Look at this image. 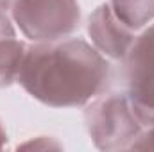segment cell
<instances>
[{"label": "cell", "mask_w": 154, "mask_h": 152, "mask_svg": "<svg viewBox=\"0 0 154 152\" xmlns=\"http://www.w3.org/2000/svg\"><path fill=\"white\" fill-rule=\"evenodd\" d=\"M14 4V0H0V11H5V9H11Z\"/></svg>", "instance_id": "7c38bea8"}, {"label": "cell", "mask_w": 154, "mask_h": 152, "mask_svg": "<svg viewBox=\"0 0 154 152\" xmlns=\"http://www.w3.org/2000/svg\"><path fill=\"white\" fill-rule=\"evenodd\" d=\"M84 123L93 145L106 152L129 150L145 129L125 91L95 97L84 109Z\"/></svg>", "instance_id": "7a4b0ae2"}, {"label": "cell", "mask_w": 154, "mask_h": 152, "mask_svg": "<svg viewBox=\"0 0 154 152\" xmlns=\"http://www.w3.org/2000/svg\"><path fill=\"white\" fill-rule=\"evenodd\" d=\"M18 149H43V150H47V149H61V143H57L54 138H47V136H39L36 140H31V141H27V143H23V145H18Z\"/></svg>", "instance_id": "9c48e42d"}, {"label": "cell", "mask_w": 154, "mask_h": 152, "mask_svg": "<svg viewBox=\"0 0 154 152\" xmlns=\"http://www.w3.org/2000/svg\"><path fill=\"white\" fill-rule=\"evenodd\" d=\"M115 14L133 31H142L154 22V0H109Z\"/></svg>", "instance_id": "52a82bcc"}, {"label": "cell", "mask_w": 154, "mask_h": 152, "mask_svg": "<svg viewBox=\"0 0 154 152\" xmlns=\"http://www.w3.org/2000/svg\"><path fill=\"white\" fill-rule=\"evenodd\" d=\"M22 88L50 108H79L109 84V63L81 38H63L27 47L18 75Z\"/></svg>", "instance_id": "6da1fadb"}, {"label": "cell", "mask_w": 154, "mask_h": 152, "mask_svg": "<svg viewBox=\"0 0 154 152\" xmlns=\"http://www.w3.org/2000/svg\"><path fill=\"white\" fill-rule=\"evenodd\" d=\"M88 34L93 47L106 57L124 59L136 39V31L129 29L111 9L109 2L100 4L88 18Z\"/></svg>", "instance_id": "5b68a950"}, {"label": "cell", "mask_w": 154, "mask_h": 152, "mask_svg": "<svg viewBox=\"0 0 154 152\" xmlns=\"http://www.w3.org/2000/svg\"><path fill=\"white\" fill-rule=\"evenodd\" d=\"M11 36H16V31L13 27V22L9 20V16L4 11H0V39L11 38Z\"/></svg>", "instance_id": "30bf717a"}, {"label": "cell", "mask_w": 154, "mask_h": 152, "mask_svg": "<svg viewBox=\"0 0 154 152\" xmlns=\"http://www.w3.org/2000/svg\"><path fill=\"white\" fill-rule=\"evenodd\" d=\"M13 20L32 43L68 38L79 29L77 0H14Z\"/></svg>", "instance_id": "3957f363"}, {"label": "cell", "mask_w": 154, "mask_h": 152, "mask_svg": "<svg viewBox=\"0 0 154 152\" xmlns=\"http://www.w3.org/2000/svg\"><path fill=\"white\" fill-rule=\"evenodd\" d=\"M5 145H7V132H5V129H4V125H2V122H0V150H2Z\"/></svg>", "instance_id": "8fae6325"}, {"label": "cell", "mask_w": 154, "mask_h": 152, "mask_svg": "<svg viewBox=\"0 0 154 152\" xmlns=\"http://www.w3.org/2000/svg\"><path fill=\"white\" fill-rule=\"evenodd\" d=\"M129 150H154V127L143 129V132L138 136Z\"/></svg>", "instance_id": "ba28073f"}, {"label": "cell", "mask_w": 154, "mask_h": 152, "mask_svg": "<svg viewBox=\"0 0 154 152\" xmlns=\"http://www.w3.org/2000/svg\"><path fill=\"white\" fill-rule=\"evenodd\" d=\"M124 61V79L133 111L145 129L154 127V23L136 34Z\"/></svg>", "instance_id": "277c9868"}, {"label": "cell", "mask_w": 154, "mask_h": 152, "mask_svg": "<svg viewBox=\"0 0 154 152\" xmlns=\"http://www.w3.org/2000/svg\"><path fill=\"white\" fill-rule=\"evenodd\" d=\"M27 45L16 36L0 39V88L18 82Z\"/></svg>", "instance_id": "8992f818"}]
</instances>
